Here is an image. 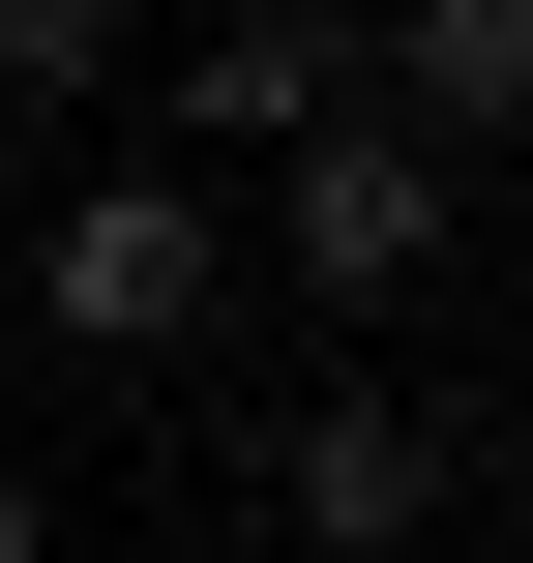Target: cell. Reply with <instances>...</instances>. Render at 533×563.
Instances as JSON below:
<instances>
[{
  "label": "cell",
  "instance_id": "1",
  "mask_svg": "<svg viewBox=\"0 0 533 563\" xmlns=\"http://www.w3.org/2000/svg\"><path fill=\"white\" fill-rule=\"evenodd\" d=\"M30 327H59V356H119V386H148V356H208V327H237V208H208V178H89V148H59V178H30Z\"/></svg>",
  "mask_w": 533,
  "mask_h": 563
},
{
  "label": "cell",
  "instance_id": "2",
  "mask_svg": "<svg viewBox=\"0 0 533 563\" xmlns=\"http://www.w3.org/2000/svg\"><path fill=\"white\" fill-rule=\"evenodd\" d=\"M445 505H475V416H445V386H297V416H267V534L297 563H415Z\"/></svg>",
  "mask_w": 533,
  "mask_h": 563
},
{
  "label": "cell",
  "instance_id": "3",
  "mask_svg": "<svg viewBox=\"0 0 533 563\" xmlns=\"http://www.w3.org/2000/svg\"><path fill=\"white\" fill-rule=\"evenodd\" d=\"M445 238H475V178H445L386 89H356V119H297V297H356V327H386V297H445Z\"/></svg>",
  "mask_w": 533,
  "mask_h": 563
},
{
  "label": "cell",
  "instance_id": "4",
  "mask_svg": "<svg viewBox=\"0 0 533 563\" xmlns=\"http://www.w3.org/2000/svg\"><path fill=\"white\" fill-rule=\"evenodd\" d=\"M356 59H386V0H208V30H178V148H297V119H356Z\"/></svg>",
  "mask_w": 533,
  "mask_h": 563
},
{
  "label": "cell",
  "instance_id": "5",
  "mask_svg": "<svg viewBox=\"0 0 533 563\" xmlns=\"http://www.w3.org/2000/svg\"><path fill=\"white\" fill-rule=\"evenodd\" d=\"M356 89L475 178V148H533V0H386V59H356Z\"/></svg>",
  "mask_w": 533,
  "mask_h": 563
},
{
  "label": "cell",
  "instance_id": "6",
  "mask_svg": "<svg viewBox=\"0 0 533 563\" xmlns=\"http://www.w3.org/2000/svg\"><path fill=\"white\" fill-rule=\"evenodd\" d=\"M119 89V0H0V119H89Z\"/></svg>",
  "mask_w": 533,
  "mask_h": 563
},
{
  "label": "cell",
  "instance_id": "7",
  "mask_svg": "<svg viewBox=\"0 0 533 563\" xmlns=\"http://www.w3.org/2000/svg\"><path fill=\"white\" fill-rule=\"evenodd\" d=\"M475 505H504V534H533V416H504V445H475Z\"/></svg>",
  "mask_w": 533,
  "mask_h": 563
},
{
  "label": "cell",
  "instance_id": "8",
  "mask_svg": "<svg viewBox=\"0 0 533 563\" xmlns=\"http://www.w3.org/2000/svg\"><path fill=\"white\" fill-rule=\"evenodd\" d=\"M0 563H59V505H30V475H0Z\"/></svg>",
  "mask_w": 533,
  "mask_h": 563
}]
</instances>
